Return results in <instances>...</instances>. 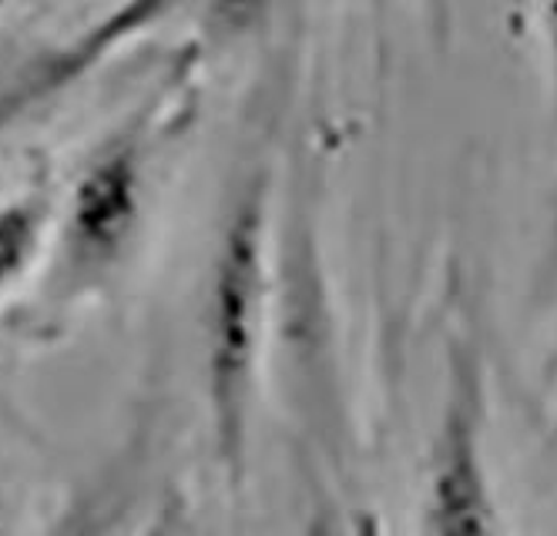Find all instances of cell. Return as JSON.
Listing matches in <instances>:
<instances>
[{
	"label": "cell",
	"instance_id": "cell-5",
	"mask_svg": "<svg viewBox=\"0 0 557 536\" xmlns=\"http://www.w3.org/2000/svg\"><path fill=\"white\" fill-rule=\"evenodd\" d=\"M51 215L48 188H30L0 204V285L11 282L34 259Z\"/></svg>",
	"mask_w": 557,
	"mask_h": 536
},
{
	"label": "cell",
	"instance_id": "cell-6",
	"mask_svg": "<svg viewBox=\"0 0 557 536\" xmlns=\"http://www.w3.org/2000/svg\"><path fill=\"white\" fill-rule=\"evenodd\" d=\"M306 489H309V500L302 510V529L299 536H363L360 526H356L346 500L336 493L333 479L309 466L306 473Z\"/></svg>",
	"mask_w": 557,
	"mask_h": 536
},
{
	"label": "cell",
	"instance_id": "cell-4",
	"mask_svg": "<svg viewBox=\"0 0 557 536\" xmlns=\"http://www.w3.org/2000/svg\"><path fill=\"white\" fill-rule=\"evenodd\" d=\"M169 14L172 8L154 4V0L117 4L71 37L0 58V128H8L11 121L34 111L41 101H51L58 91L77 85L88 71L111 58L114 48L128 45L148 27H158Z\"/></svg>",
	"mask_w": 557,
	"mask_h": 536
},
{
	"label": "cell",
	"instance_id": "cell-7",
	"mask_svg": "<svg viewBox=\"0 0 557 536\" xmlns=\"http://www.w3.org/2000/svg\"><path fill=\"white\" fill-rule=\"evenodd\" d=\"M117 513H122V493H117L114 483H108L77 497L48 536H108L114 529Z\"/></svg>",
	"mask_w": 557,
	"mask_h": 536
},
{
	"label": "cell",
	"instance_id": "cell-8",
	"mask_svg": "<svg viewBox=\"0 0 557 536\" xmlns=\"http://www.w3.org/2000/svg\"><path fill=\"white\" fill-rule=\"evenodd\" d=\"M531 40L537 48L547 121H550V132L557 141V4H544V8L531 11Z\"/></svg>",
	"mask_w": 557,
	"mask_h": 536
},
{
	"label": "cell",
	"instance_id": "cell-2",
	"mask_svg": "<svg viewBox=\"0 0 557 536\" xmlns=\"http://www.w3.org/2000/svg\"><path fill=\"white\" fill-rule=\"evenodd\" d=\"M188 74L178 71L154 88L128 117L95 145L67 198L48 296L71 302L101 288L138 238L151 198L154 164L169 138L185 128L195 101L185 95Z\"/></svg>",
	"mask_w": 557,
	"mask_h": 536
},
{
	"label": "cell",
	"instance_id": "cell-10",
	"mask_svg": "<svg viewBox=\"0 0 557 536\" xmlns=\"http://www.w3.org/2000/svg\"><path fill=\"white\" fill-rule=\"evenodd\" d=\"M554 392H557V386H554Z\"/></svg>",
	"mask_w": 557,
	"mask_h": 536
},
{
	"label": "cell",
	"instance_id": "cell-3",
	"mask_svg": "<svg viewBox=\"0 0 557 536\" xmlns=\"http://www.w3.org/2000/svg\"><path fill=\"white\" fill-rule=\"evenodd\" d=\"M417 536H504L491 466L487 359L470 328H457L447 339L441 396L420 470Z\"/></svg>",
	"mask_w": 557,
	"mask_h": 536
},
{
	"label": "cell",
	"instance_id": "cell-9",
	"mask_svg": "<svg viewBox=\"0 0 557 536\" xmlns=\"http://www.w3.org/2000/svg\"><path fill=\"white\" fill-rule=\"evenodd\" d=\"M541 275H544V299H547V319H550V356H547V383L557 386V185L550 195L547 225H544V255H541Z\"/></svg>",
	"mask_w": 557,
	"mask_h": 536
},
{
	"label": "cell",
	"instance_id": "cell-1",
	"mask_svg": "<svg viewBox=\"0 0 557 536\" xmlns=\"http://www.w3.org/2000/svg\"><path fill=\"white\" fill-rule=\"evenodd\" d=\"M278 185L275 158L259 148L235 172L212 235L198 342L215 463L232 493L246 486L252 426L275 328Z\"/></svg>",
	"mask_w": 557,
	"mask_h": 536
}]
</instances>
